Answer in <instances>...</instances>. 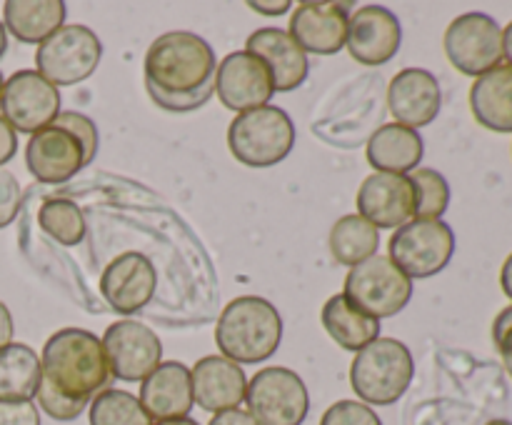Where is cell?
Here are the masks:
<instances>
[{"label": "cell", "mask_w": 512, "mask_h": 425, "mask_svg": "<svg viewBox=\"0 0 512 425\" xmlns=\"http://www.w3.org/2000/svg\"><path fill=\"white\" fill-rule=\"evenodd\" d=\"M365 155L375 173L408 175L418 168L425 155L423 135L400 123H385L370 135Z\"/></svg>", "instance_id": "603a6c76"}, {"label": "cell", "mask_w": 512, "mask_h": 425, "mask_svg": "<svg viewBox=\"0 0 512 425\" xmlns=\"http://www.w3.org/2000/svg\"><path fill=\"white\" fill-rule=\"evenodd\" d=\"M443 48L458 73L480 78L505 60L503 28L488 13H463L445 30Z\"/></svg>", "instance_id": "30bf717a"}, {"label": "cell", "mask_w": 512, "mask_h": 425, "mask_svg": "<svg viewBox=\"0 0 512 425\" xmlns=\"http://www.w3.org/2000/svg\"><path fill=\"white\" fill-rule=\"evenodd\" d=\"M103 58V43L88 25H63L35 50V65L45 80L75 85L88 80Z\"/></svg>", "instance_id": "9c48e42d"}, {"label": "cell", "mask_w": 512, "mask_h": 425, "mask_svg": "<svg viewBox=\"0 0 512 425\" xmlns=\"http://www.w3.org/2000/svg\"><path fill=\"white\" fill-rule=\"evenodd\" d=\"M0 425H40V408L33 400H0Z\"/></svg>", "instance_id": "e575fe53"}, {"label": "cell", "mask_w": 512, "mask_h": 425, "mask_svg": "<svg viewBox=\"0 0 512 425\" xmlns=\"http://www.w3.org/2000/svg\"><path fill=\"white\" fill-rule=\"evenodd\" d=\"M273 93L275 88L268 65L250 50H235L218 63L215 95L228 110L248 113V110L263 108V105H270Z\"/></svg>", "instance_id": "4fadbf2b"}, {"label": "cell", "mask_w": 512, "mask_h": 425, "mask_svg": "<svg viewBox=\"0 0 512 425\" xmlns=\"http://www.w3.org/2000/svg\"><path fill=\"white\" fill-rule=\"evenodd\" d=\"M358 215H363L378 230H398L415 220V185L410 175H368L358 190Z\"/></svg>", "instance_id": "2e32d148"}, {"label": "cell", "mask_w": 512, "mask_h": 425, "mask_svg": "<svg viewBox=\"0 0 512 425\" xmlns=\"http://www.w3.org/2000/svg\"><path fill=\"white\" fill-rule=\"evenodd\" d=\"M500 285H503V293L512 300V253L505 258L503 270H500Z\"/></svg>", "instance_id": "60d3db41"}, {"label": "cell", "mask_w": 512, "mask_h": 425, "mask_svg": "<svg viewBox=\"0 0 512 425\" xmlns=\"http://www.w3.org/2000/svg\"><path fill=\"white\" fill-rule=\"evenodd\" d=\"M345 298L373 318H393L408 308L413 298V280L383 253L350 268L345 278Z\"/></svg>", "instance_id": "8992f818"}, {"label": "cell", "mask_w": 512, "mask_h": 425, "mask_svg": "<svg viewBox=\"0 0 512 425\" xmlns=\"http://www.w3.org/2000/svg\"><path fill=\"white\" fill-rule=\"evenodd\" d=\"M320 425H383V420L360 400H338L325 410Z\"/></svg>", "instance_id": "d6a6232c"}, {"label": "cell", "mask_w": 512, "mask_h": 425, "mask_svg": "<svg viewBox=\"0 0 512 425\" xmlns=\"http://www.w3.org/2000/svg\"><path fill=\"white\" fill-rule=\"evenodd\" d=\"M140 405L150 420L188 418L193 408V388H190V368L168 360L160 363L140 385Z\"/></svg>", "instance_id": "7402d4cb"}, {"label": "cell", "mask_w": 512, "mask_h": 425, "mask_svg": "<svg viewBox=\"0 0 512 425\" xmlns=\"http://www.w3.org/2000/svg\"><path fill=\"white\" fill-rule=\"evenodd\" d=\"M485 425H512L510 420H505V418H495V420H490V423H485Z\"/></svg>", "instance_id": "f6af8a7d"}, {"label": "cell", "mask_w": 512, "mask_h": 425, "mask_svg": "<svg viewBox=\"0 0 512 425\" xmlns=\"http://www.w3.org/2000/svg\"><path fill=\"white\" fill-rule=\"evenodd\" d=\"M493 340H495V348H498L500 358H503L505 370H508L510 378H512V305L500 310L498 318H495Z\"/></svg>", "instance_id": "d590c367"}, {"label": "cell", "mask_w": 512, "mask_h": 425, "mask_svg": "<svg viewBox=\"0 0 512 425\" xmlns=\"http://www.w3.org/2000/svg\"><path fill=\"white\" fill-rule=\"evenodd\" d=\"M503 55L508 65H512V23H508V28L503 30Z\"/></svg>", "instance_id": "b9f144b4"}, {"label": "cell", "mask_w": 512, "mask_h": 425, "mask_svg": "<svg viewBox=\"0 0 512 425\" xmlns=\"http://www.w3.org/2000/svg\"><path fill=\"white\" fill-rule=\"evenodd\" d=\"M248 8L255 10V13H260V15H283V13H288L293 5H290V0H280V3H263V0H250Z\"/></svg>", "instance_id": "ab89813d"}, {"label": "cell", "mask_w": 512, "mask_h": 425, "mask_svg": "<svg viewBox=\"0 0 512 425\" xmlns=\"http://www.w3.org/2000/svg\"><path fill=\"white\" fill-rule=\"evenodd\" d=\"M228 148L248 168H273L293 153V118L278 105L238 113L228 128Z\"/></svg>", "instance_id": "5b68a950"}, {"label": "cell", "mask_w": 512, "mask_h": 425, "mask_svg": "<svg viewBox=\"0 0 512 425\" xmlns=\"http://www.w3.org/2000/svg\"><path fill=\"white\" fill-rule=\"evenodd\" d=\"M13 315H10L8 305L0 300V348H5L8 343H13Z\"/></svg>", "instance_id": "f35d334b"}, {"label": "cell", "mask_w": 512, "mask_h": 425, "mask_svg": "<svg viewBox=\"0 0 512 425\" xmlns=\"http://www.w3.org/2000/svg\"><path fill=\"white\" fill-rule=\"evenodd\" d=\"M155 425H200V423L193 418H173V420H158Z\"/></svg>", "instance_id": "7bdbcfd3"}, {"label": "cell", "mask_w": 512, "mask_h": 425, "mask_svg": "<svg viewBox=\"0 0 512 425\" xmlns=\"http://www.w3.org/2000/svg\"><path fill=\"white\" fill-rule=\"evenodd\" d=\"M213 45L188 30L155 38L145 53V90L165 113H193L215 95Z\"/></svg>", "instance_id": "7a4b0ae2"}, {"label": "cell", "mask_w": 512, "mask_h": 425, "mask_svg": "<svg viewBox=\"0 0 512 425\" xmlns=\"http://www.w3.org/2000/svg\"><path fill=\"white\" fill-rule=\"evenodd\" d=\"M103 353L110 375L125 383H143L163 363V343L140 320H118L103 335Z\"/></svg>", "instance_id": "7c38bea8"}, {"label": "cell", "mask_w": 512, "mask_h": 425, "mask_svg": "<svg viewBox=\"0 0 512 425\" xmlns=\"http://www.w3.org/2000/svg\"><path fill=\"white\" fill-rule=\"evenodd\" d=\"M323 328L335 343L343 350L350 353H360L365 345H370L373 340L380 338V320L373 315L363 313L360 308H355L343 293L328 298V303L323 305Z\"/></svg>", "instance_id": "484cf974"}, {"label": "cell", "mask_w": 512, "mask_h": 425, "mask_svg": "<svg viewBox=\"0 0 512 425\" xmlns=\"http://www.w3.org/2000/svg\"><path fill=\"white\" fill-rule=\"evenodd\" d=\"M20 205H23V190L18 178L10 170L0 168V230L18 218Z\"/></svg>", "instance_id": "836d02e7"}, {"label": "cell", "mask_w": 512, "mask_h": 425, "mask_svg": "<svg viewBox=\"0 0 512 425\" xmlns=\"http://www.w3.org/2000/svg\"><path fill=\"white\" fill-rule=\"evenodd\" d=\"M283 340V318L270 300L243 295L225 305L215 325V345L223 358L238 365L268 360Z\"/></svg>", "instance_id": "3957f363"}, {"label": "cell", "mask_w": 512, "mask_h": 425, "mask_svg": "<svg viewBox=\"0 0 512 425\" xmlns=\"http://www.w3.org/2000/svg\"><path fill=\"white\" fill-rule=\"evenodd\" d=\"M455 255V233L445 220H410L393 233L388 258L410 280L443 273Z\"/></svg>", "instance_id": "52a82bcc"}, {"label": "cell", "mask_w": 512, "mask_h": 425, "mask_svg": "<svg viewBox=\"0 0 512 425\" xmlns=\"http://www.w3.org/2000/svg\"><path fill=\"white\" fill-rule=\"evenodd\" d=\"M158 273L153 260L138 250H125L100 275V293L120 315H135L153 300Z\"/></svg>", "instance_id": "5bb4252c"}, {"label": "cell", "mask_w": 512, "mask_h": 425, "mask_svg": "<svg viewBox=\"0 0 512 425\" xmlns=\"http://www.w3.org/2000/svg\"><path fill=\"white\" fill-rule=\"evenodd\" d=\"M5 50H8V30H5V25L0 23V58L5 55Z\"/></svg>", "instance_id": "ee69618b"}, {"label": "cell", "mask_w": 512, "mask_h": 425, "mask_svg": "<svg viewBox=\"0 0 512 425\" xmlns=\"http://www.w3.org/2000/svg\"><path fill=\"white\" fill-rule=\"evenodd\" d=\"M25 165L40 183L60 185L80 173L88 163H85L83 145L75 135L58 125H48L30 135L25 145Z\"/></svg>", "instance_id": "ac0fdd59"}, {"label": "cell", "mask_w": 512, "mask_h": 425, "mask_svg": "<svg viewBox=\"0 0 512 425\" xmlns=\"http://www.w3.org/2000/svg\"><path fill=\"white\" fill-rule=\"evenodd\" d=\"M40 385V355L25 343L0 348V400H33Z\"/></svg>", "instance_id": "4316f807"}, {"label": "cell", "mask_w": 512, "mask_h": 425, "mask_svg": "<svg viewBox=\"0 0 512 425\" xmlns=\"http://www.w3.org/2000/svg\"><path fill=\"white\" fill-rule=\"evenodd\" d=\"M415 185V218L443 220L450 205V183L435 168H415L408 173Z\"/></svg>", "instance_id": "4dcf8cb0"}, {"label": "cell", "mask_w": 512, "mask_h": 425, "mask_svg": "<svg viewBox=\"0 0 512 425\" xmlns=\"http://www.w3.org/2000/svg\"><path fill=\"white\" fill-rule=\"evenodd\" d=\"M103 343L85 328H63L50 335L40 353L38 408L53 420H75L95 395L110 388Z\"/></svg>", "instance_id": "6da1fadb"}, {"label": "cell", "mask_w": 512, "mask_h": 425, "mask_svg": "<svg viewBox=\"0 0 512 425\" xmlns=\"http://www.w3.org/2000/svg\"><path fill=\"white\" fill-rule=\"evenodd\" d=\"M265 60L273 78L275 93H290L308 80L310 60L308 53L283 28H258L250 33L248 48Z\"/></svg>", "instance_id": "44dd1931"}, {"label": "cell", "mask_w": 512, "mask_h": 425, "mask_svg": "<svg viewBox=\"0 0 512 425\" xmlns=\"http://www.w3.org/2000/svg\"><path fill=\"white\" fill-rule=\"evenodd\" d=\"M403 43L398 15L383 5H363L348 20L345 48L358 63L385 65L395 58Z\"/></svg>", "instance_id": "9a60e30c"}, {"label": "cell", "mask_w": 512, "mask_h": 425, "mask_svg": "<svg viewBox=\"0 0 512 425\" xmlns=\"http://www.w3.org/2000/svg\"><path fill=\"white\" fill-rule=\"evenodd\" d=\"M245 403L260 425H303L310 413V395L303 378L283 365L258 370L248 380Z\"/></svg>", "instance_id": "ba28073f"}, {"label": "cell", "mask_w": 512, "mask_h": 425, "mask_svg": "<svg viewBox=\"0 0 512 425\" xmlns=\"http://www.w3.org/2000/svg\"><path fill=\"white\" fill-rule=\"evenodd\" d=\"M38 223L43 233H48L55 243L68 245V248L83 243L85 230H88L83 210L68 198L45 200L38 210Z\"/></svg>", "instance_id": "f1b7e54d"}, {"label": "cell", "mask_w": 512, "mask_h": 425, "mask_svg": "<svg viewBox=\"0 0 512 425\" xmlns=\"http://www.w3.org/2000/svg\"><path fill=\"white\" fill-rule=\"evenodd\" d=\"M15 150H18V133H15V130L5 123L3 115H0V168L13 160Z\"/></svg>", "instance_id": "8d00e7d4"}, {"label": "cell", "mask_w": 512, "mask_h": 425, "mask_svg": "<svg viewBox=\"0 0 512 425\" xmlns=\"http://www.w3.org/2000/svg\"><path fill=\"white\" fill-rule=\"evenodd\" d=\"M88 408L90 425H153L140 400L128 390H103L100 395H95Z\"/></svg>", "instance_id": "f546056e"}, {"label": "cell", "mask_w": 512, "mask_h": 425, "mask_svg": "<svg viewBox=\"0 0 512 425\" xmlns=\"http://www.w3.org/2000/svg\"><path fill=\"white\" fill-rule=\"evenodd\" d=\"M380 248V233L373 223L358 213L343 215L330 230V253L340 265L355 268L363 260L373 258Z\"/></svg>", "instance_id": "83f0119b"}, {"label": "cell", "mask_w": 512, "mask_h": 425, "mask_svg": "<svg viewBox=\"0 0 512 425\" xmlns=\"http://www.w3.org/2000/svg\"><path fill=\"white\" fill-rule=\"evenodd\" d=\"M3 85H5V78H3V73H0V95H3Z\"/></svg>", "instance_id": "bcb514c9"}, {"label": "cell", "mask_w": 512, "mask_h": 425, "mask_svg": "<svg viewBox=\"0 0 512 425\" xmlns=\"http://www.w3.org/2000/svg\"><path fill=\"white\" fill-rule=\"evenodd\" d=\"M470 110L483 128L512 133V65L500 63L475 78L470 88Z\"/></svg>", "instance_id": "cb8c5ba5"}, {"label": "cell", "mask_w": 512, "mask_h": 425, "mask_svg": "<svg viewBox=\"0 0 512 425\" xmlns=\"http://www.w3.org/2000/svg\"><path fill=\"white\" fill-rule=\"evenodd\" d=\"M193 403L205 413H223L238 408L245 400L248 378L243 368L223 355H205L190 368Z\"/></svg>", "instance_id": "ffe728a7"}, {"label": "cell", "mask_w": 512, "mask_h": 425, "mask_svg": "<svg viewBox=\"0 0 512 425\" xmlns=\"http://www.w3.org/2000/svg\"><path fill=\"white\" fill-rule=\"evenodd\" d=\"M53 125L75 135L80 140V145H83L85 163H93L95 155H98V125H95L93 118H88L85 113H78V110H65V113H60L55 118Z\"/></svg>", "instance_id": "1f68e13d"}, {"label": "cell", "mask_w": 512, "mask_h": 425, "mask_svg": "<svg viewBox=\"0 0 512 425\" xmlns=\"http://www.w3.org/2000/svg\"><path fill=\"white\" fill-rule=\"evenodd\" d=\"M208 425H260V423L248 413V410L233 408V410H223V413H215Z\"/></svg>", "instance_id": "74e56055"}, {"label": "cell", "mask_w": 512, "mask_h": 425, "mask_svg": "<svg viewBox=\"0 0 512 425\" xmlns=\"http://www.w3.org/2000/svg\"><path fill=\"white\" fill-rule=\"evenodd\" d=\"M350 5L323 3V0H305L295 5L290 15V30L295 43L313 55H335L343 50L348 35Z\"/></svg>", "instance_id": "e0dca14e"}, {"label": "cell", "mask_w": 512, "mask_h": 425, "mask_svg": "<svg viewBox=\"0 0 512 425\" xmlns=\"http://www.w3.org/2000/svg\"><path fill=\"white\" fill-rule=\"evenodd\" d=\"M63 0H8L3 5L5 30L13 33L20 43H43L55 30L65 25Z\"/></svg>", "instance_id": "d4e9b609"}, {"label": "cell", "mask_w": 512, "mask_h": 425, "mask_svg": "<svg viewBox=\"0 0 512 425\" xmlns=\"http://www.w3.org/2000/svg\"><path fill=\"white\" fill-rule=\"evenodd\" d=\"M0 115L15 133H38L60 115V90L38 70H18L5 80Z\"/></svg>", "instance_id": "8fae6325"}, {"label": "cell", "mask_w": 512, "mask_h": 425, "mask_svg": "<svg viewBox=\"0 0 512 425\" xmlns=\"http://www.w3.org/2000/svg\"><path fill=\"white\" fill-rule=\"evenodd\" d=\"M443 105L440 83L430 70L405 68L390 80L388 108L395 115V123L405 128H425L433 123Z\"/></svg>", "instance_id": "d6986e66"}, {"label": "cell", "mask_w": 512, "mask_h": 425, "mask_svg": "<svg viewBox=\"0 0 512 425\" xmlns=\"http://www.w3.org/2000/svg\"><path fill=\"white\" fill-rule=\"evenodd\" d=\"M415 378V360L408 345L395 338H378L355 353L350 385L360 403L393 405L408 393Z\"/></svg>", "instance_id": "277c9868"}]
</instances>
